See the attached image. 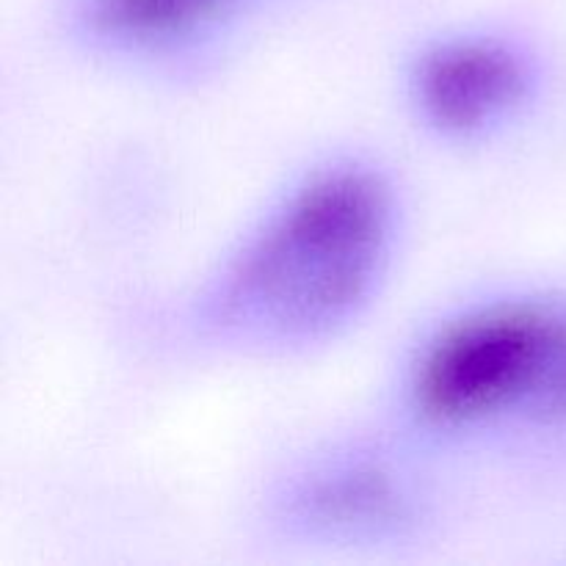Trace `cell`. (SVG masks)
<instances>
[{
    "label": "cell",
    "mask_w": 566,
    "mask_h": 566,
    "mask_svg": "<svg viewBox=\"0 0 566 566\" xmlns=\"http://www.w3.org/2000/svg\"><path fill=\"white\" fill-rule=\"evenodd\" d=\"M398 243L392 182L365 160L298 180L227 258L199 302L224 346L296 352L346 332L379 293Z\"/></svg>",
    "instance_id": "obj_1"
},
{
    "label": "cell",
    "mask_w": 566,
    "mask_h": 566,
    "mask_svg": "<svg viewBox=\"0 0 566 566\" xmlns=\"http://www.w3.org/2000/svg\"><path fill=\"white\" fill-rule=\"evenodd\" d=\"M423 431L520 437L566 453V291L475 302L423 337L403 374Z\"/></svg>",
    "instance_id": "obj_2"
},
{
    "label": "cell",
    "mask_w": 566,
    "mask_h": 566,
    "mask_svg": "<svg viewBox=\"0 0 566 566\" xmlns=\"http://www.w3.org/2000/svg\"><path fill=\"white\" fill-rule=\"evenodd\" d=\"M542 61L528 44L492 31H462L426 44L409 66V99L448 138H481L531 108Z\"/></svg>",
    "instance_id": "obj_3"
},
{
    "label": "cell",
    "mask_w": 566,
    "mask_h": 566,
    "mask_svg": "<svg viewBox=\"0 0 566 566\" xmlns=\"http://www.w3.org/2000/svg\"><path fill=\"white\" fill-rule=\"evenodd\" d=\"M285 531L324 542H387L420 528L426 501L390 459L340 453L298 470L274 497Z\"/></svg>",
    "instance_id": "obj_4"
},
{
    "label": "cell",
    "mask_w": 566,
    "mask_h": 566,
    "mask_svg": "<svg viewBox=\"0 0 566 566\" xmlns=\"http://www.w3.org/2000/svg\"><path fill=\"white\" fill-rule=\"evenodd\" d=\"M263 0H70L88 42L122 53H169L216 36Z\"/></svg>",
    "instance_id": "obj_5"
}]
</instances>
